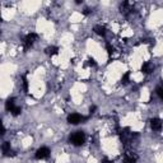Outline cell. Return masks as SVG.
Returning <instances> with one entry per match:
<instances>
[{
	"instance_id": "2",
	"label": "cell",
	"mask_w": 163,
	"mask_h": 163,
	"mask_svg": "<svg viewBox=\"0 0 163 163\" xmlns=\"http://www.w3.org/2000/svg\"><path fill=\"white\" fill-rule=\"evenodd\" d=\"M66 120H68V122H69V124H72V125H78V124H82L83 121L88 120V117H87V116L80 115V113L73 112V113H70V115L68 116Z\"/></svg>"
},
{
	"instance_id": "20",
	"label": "cell",
	"mask_w": 163,
	"mask_h": 163,
	"mask_svg": "<svg viewBox=\"0 0 163 163\" xmlns=\"http://www.w3.org/2000/svg\"><path fill=\"white\" fill-rule=\"evenodd\" d=\"M101 163H113L112 161H110V159H103V161Z\"/></svg>"
},
{
	"instance_id": "16",
	"label": "cell",
	"mask_w": 163,
	"mask_h": 163,
	"mask_svg": "<svg viewBox=\"0 0 163 163\" xmlns=\"http://www.w3.org/2000/svg\"><path fill=\"white\" fill-rule=\"evenodd\" d=\"M21 112H22V108L21 107H15L14 110L12 111V115L13 116H18V115H21Z\"/></svg>"
},
{
	"instance_id": "15",
	"label": "cell",
	"mask_w": 163,
	"mask_h": 163,
	"mask_svg": "<svg viewBox=\"0 0 163 163\" xmlns=\"http://www.w3.org/2000/svg\"><path fill=\"white\" fill-rule=\"evenodd\" d=\"M23 89H24V92H28V80H27V78L26 77H23Z\"/></svg>"
},
{
	"instance_id": "11",
	"label": "cell",
	"mask_w": 163,
	"mask_h": 163,
	"mask_svg": "<svg viewBox=\"0 0 163 163\" xmlns=\"http://www.w3.org/2000/svg\"><path fill=\"white\" fill-rule=\"evenodd\" d=\"M136 162V157L133 154H125L124 157V163H135Z\"/></svg>"
},
{
	"instance_id": "1",
	"label": "cell",
	"mask_w": 163,
	"mask_h": 163,
	"mask_svg": "<svg viewBox=\"0 0 163 163\" xmlns=\"http://www.w3.org/2000/svg\"><path fill=\"white\" fill-rule=\"evenodd\" d=\"M69 142L70 144H73L75 146H82L85 143V134H84V131H80L79 130V131H75L73 134H70Z\"/></svg>"
},
{
	"instance_id": "7",
	"label": "cell",
	"mask_w": 163,
	"mask_h": 163,
	"mask_svg": "<svg viewBox=\"0 0 163 163\" xmlns=\"http://www.w3.org/2000/svg\"><path fill=\"white\" fill-rule=\"evenodd\" d=\"M15 107H17V106H15V98H8L7 102H5V110H7L8 112H12Z\"/></svg>"
},
{
	"instance_id": "5",
	"label": "cell",
	"mask_w": 163,
	"mask_h": 163,
	"mask_svg": "<svg viewBox=\"0 0 163 163\" xmlns=\"http://www.w3.org/2000/svg\"><path fill=\"white\" fill-rule=\"evenodd\" d=\"M1 150H3V154H4L5 157H14L15 156V152L12 149L9 142H4V143H3Z\"/></svg>"
},
{
	"instance_id": "4",
	"label": "cell",
	"mask_w": 163,
	"mask_h": 163,
	"mask_svg": "<svg viewBox=\"0 0 163 163\" xmlns=\"http://www.w3.org/2000/svg\"><path fill=\"white\" fill-rule=\"evenodd\" d=\"M50 149L47 148V146H41L36 150V154H34V157H36V159H46L48 158V156H50Z\"/></svg>"
},
{
	"instance_id": "18",
	"label": "cell",
	"mask_w": 163,
	"mask_h": 163,
	"mask_svg": "<svg viewBox=\"0 0 163 163\" xmlns=\"http://www.w3.org/2000/svg\"><path fill=\"white\" fill-rule=\"evenodd\" d=\"M88 61H89V62H88V64H89V65H93V66H96V65H97V64H96V61H94V60H93V59H89V60H88Z\"/></svg>"
},
{
	"instance_id": "19",
	"label": "cell",
	"mask_w": 163,
	"mask_h": 163,
	"mask_svg": "<svg viewBox=\"0 0 163 163\" xmlns=\"http://www.w3.org/2000/svg\"><path fill=\"white\" fill-rule=\"evenodd\" d=\"M94 111H96V106H91V108H89V112L94 113Z\"/></svg>"
},
{
	"instance_id": "3",
	"label": "cell",
	"mask_w": 163,
	"mask_h": 163,
	"mask_svg": "<svg viewBox=\"0 0 163 163\" xmlns=\"http://www.w3.org/2000/svg\"><path fill=\"white\" fill-rule=\"evenodd\" d=\"M37 33H33V32H31V33H28L26 37L23 38V46H24V50H28V48H31L32 46H33V43L36 42L37 40Z\"/></svg>"
},
{
	"instance_id": "10",
	"label": "cell",
	"mask_w": 163,
	"mask_h": 163,
	"mask_svg": "<svg viewBox=\"0 0 163 163\" xmlns=\"http://www.w3.org/2000/svg\"><path fill=\"white\" fill-rule=\"evenodd\" d=\"M45 52L47 54V55H56V54L59 52V47H56V46H48L45 50Z\"/></svg>"
},
{
	"instance_id": "13",
	"label": "cell",
	"mask_w": 163,
	"mask_h": 163,
	"mask_svg": "<svg viewBox=\"0 0 163 163\" xmlns=\"http://www.w3.org/2000/svg\"><path fill=\"white\" fill-rule=\"evenodd\" d=\"M156 92H157V96H158V97H159V98H161V99H163V85H159V87H157Z\"/></svg>"
},
{
	"instance_id": "17",
	"label": "cell",
	"mask_w": 163,
	"mask_h": 163,
	"mask_svg": "<svg viewBox=\"0 0 163 163\" xmlns=\"http://www.w3.org/2000/svg\"><path fill=\"white\" fill-rule=\"evenodd\" d=\"M89 13H91V9H89V8H85V9L83 10V14H84V15H88Z\"/></svg>"
},
{
	"instance_id": "12",
	"label": "cell",
	"mask_w": 163,
	"mask_h": 163,
	"mask_svg": "<svg viewBox=\"0 0 163 163\" xmlns=\"http://www.w3.org/2000/svg\"><path fill=\"white\" fill-rule=\"evenodd\" d=\"M129 79H130V73L127 72V73H125V74L122 75V79H121V82H122V83H124V84H127V83H129Z\"/></svg>"
},
{
	"instance_id": "14",
	"label": "cell",
	"mask_w": 163,
	"mask_h": 163,
	"mask_svg": "<svg viewBox=\"0 0 163 163\" xmlns=\"http://www.w3.org/2000/svg\"><path fill=\"white\" fill-rule=\"evenodd\" d=\"M106 48H107V52H108V55H112V52H113V46L111 45L110 42H107V43H106Z\"/></svg>"
},
{
	"instance_id": "9",
	"label": "cell",
	"mask_w": 163,
	"mask_h": 163,
	"mask_svg": "<svg viewBox=\"0 0 163 163\" xmlns=\"http://www.w3.org/2000/svg\"><path fill=\"white\" fill-rule=\"evenodd\" d=\"M94 33H97L98 36H105L106 34V27L102 26V24H97V26L93 27Z\"/></svg>"
},
{
	"instance_id": "8",
	"label": "cell",
	"mask_w": 163,
	"mask_h": 163,
	"mask_svg": "<svg viewBox=\"0 0 163 163\" xmlns=\"http://www.w3.org/2000/svg\"><path fill=\"white\" fill-rule=\"evenodd\" d=\"M153 70H154V65L152 62H144L143 64L142 72L144 74H150V73H153Z\"/></svg>"
},
{
	"instance_id": "6",
	"label": "cell",
	"mask_w": 163,
	"mask_h": 163,
	"mask_svg": "<svg viewBox=\"0 0 163 163\" xmlns=\"http://www.w3.org/2000/svg\"><path fill=\"white\" fill-rule=\"evenodd\" d=\"M162 126H163V124H162V121L159 120V119L154 117V119H152L150 120V127H152L153 131H161Z\"/></svg>"
}]
</instances>
